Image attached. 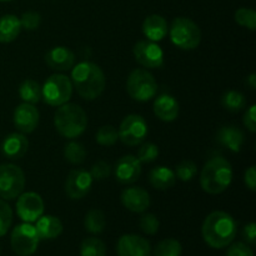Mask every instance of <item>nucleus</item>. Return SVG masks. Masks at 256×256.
I'll return each mask as SVG.
<instances>
[{"mask_svg": "<svg viewBox=\"0 0 256 256\" xmlns=\"http://www.w3.org/2000/svg\"><path fill=\"white\" fill-rule=\"evenodd\" d=\"M236 222L225 212H212L202 222V234L204 242L214 249H224L236 235Z\"/></svg>", "mask_w": 256, "mask_h": 256, "instance_id": "f257e3e1", "label": "nucleus"}, {"mask_svg": "<svg viewBox=\"0 0 256 256\" xmlns=\"http://www.w3.org/2000/svg\"><path fill=\"white\" fill-rule=\"evenodd\" d=\"M70 80L78 94L85 100H94L99 98L106 84L102 68L92 62H82L76 64L72 69Z\"/></svg>", "mask_w": 256, "mask_h": 256, "instance_id": "f03ea898", "label": "nucleus"}, {"mask_svg": "<svg viewBox=\"0 0 256 256\" xmlns=\"http://www.w3.org/2000/svg\"><path fill=\"white\" fill-rule=\"evenodd\" d=\"M232 180V164L222 156L208 160L200 174V185L208 194H220L230 186Z\"/></svg>", "mask_w": 256, "mask_h": 256, "instance_id": "7ed1b4c3", "label": "nucleus"}, {"mask_svg": "<svg viewBox=\"0 0 256 256\" xmlns=\"http://www.w3.org/2000/svg\"><path fill=\"white\" fill-rule=\"evenodd\" d=\"M54 125L62 136L66 139H75L86 129V112L79 105L65 102L58 106L54 115Z\"/></svg>", "mask_w": 256, "mask_h": 256, "instance_id": "20e7f679", "label": "nucleus"}, {"mask_svg": "<svg viewBox=\"0 0 256 256\" xmlns=\"http://www.w3.org/2000/svg\"><path fill=\"white\" fill-rule=\"evenodd\" d=\"M170 39L172 44L182 50H192L202 42V32L196 22L189 18L179 16L172 20L170 26Z\"/></svg>", "mask_w": 256, "mask_h": 256, "instance_id": "39448f33", "label": "nucleus"}, {"mask_svg": "<svg viewBox=\"0 0 256 256\" xmlns=\"http://www.w3.org/2000/svg\"><path fill=\"white\" fill-rule=\"evenodd\" d=\"M126 92L136 102H149L156 95L158 82L146 69H135L128 78Z\"/></svg>", "mask_w": 256, "mask_h": 256, "instance_id": "423d86ee", "label": "nucleus"}, {"mask_svg": "<svg viewBox=\"0 0 256 256\" xmlns=\"http://www.w3.org/2000/svg\"><path fill=\"white\" fill-rule=\"evenodd\" d=\"M72 94V82L70 78L62 74H54L48 78L42 86V98L48 105L60 106L70 100Z\"/></svg>", "mask_w": 256, "mask_h": 256, "instance_id": "0eeeda50", "label": "nucleus"}, {"mask_svg": "<svg viewBox=\"0 0 256 256\" xmlns=\"http://www.w3.org/2000/svg\"><path fill=\"white\" fill-rule=\"evenodd\" d=\"M25 188L24 172L14 164L0 165V198L12 200L19 196Z\"/></svg>", "mask_w": 256, "mask_h": 256, "instance_id": "6e6552de", "label": "nucleus"}, {"mask_svg": "<svg viewBox=\"0 0 256 256\" xmlns=\"http://www.w3.org/2000/svg\"><path fill=\"white\" fill-rule=\"evenodd\" d=\"M39 235L30 222H24L14 228L10 238L12 248L19 256H30L39 246Z\"/></svg>", "mask_w": 256, "mask_h": 256, "instance_id": "1a4fd4ad", "label": "nucleus"}, {"mask_svg": "<svg viewBox=\"0 0 256 256\" xmlns=\"http://www.w3.org/2000/svg\"><path fill=\"white\" fill-rule=\"evenodd\" d=\"M118 134H119V139L122 140V144L128 145V146H136V145L142 144L146 138V122L142 115H128L120 124Z\"/></svg>", "mask_w": 256, "mask_h": 256, "instance_id": "9d476101", "label": "nucleus"}, {"mask_svg": "<svg viewBox=\"0 0 256 256\" xmlns=\"http://www.w3.org/2000/svg\"><path fill=\"white\" fill-rule=\"evenodd\" d=\"M135 60L148 69H156L164 64V52L162 48L152 40H140L134 45Z\"/></svg>", "mask_w": 256, "mask_h": 256, "instance_id": "9b49d317", "label": "nucleus"}, {"mask_svg": "<svg viewBox=\"0 0 256 256\" xmlns=\"http://www.w3.org/2000/svg\"><path fill=\"white\" fill-rule=\"evenodd\" d=\"M18 216L24 222H34L44 214V202L36 192H24L18 196Z\"/></svg>", "mask_w": 256, "mask_h": 256, "instance_id": "f8f14e48", "label": "nucleus"}, {"mask_svg": "<svg viewBox=\"0 0 256 256\" xmlns=\"http://www.w3.org/2000/svg\"><path fill=\"white\" fill-rule=\"evenodd\" d=\"M92 185V178L89 172L82 169H75L70 172L65 182V192L72 200L82 199L90 192Z\"/></svg>", "mask_w": 256, "mask_h": 256, "instance_id": "ddd939ff", "label": "nucleus"}, {"mask_svg": "<svg viewBox=\"0 0 256 256\" xmlns=\"http://www.w3.org/2000/svg\"><path fill=\"white\" fill-rule=\"evenodd\" d=\"M118 255L119 256H150L152 248L149 242L140 235H122L118 242Z\"/></svg>", "mask_w": 256, "mask_h": 256, "instance_id": "4468645a", "label": "nucleus"}, {"mask_svg": "<svg viewBox=\"0 0 256 256\" xmlns=\"http://www.w3.org/2000/svg\"><path fill=\"white\" fill-rule=\"evenodd\" d=\"M14 125L22 134H30L36 129L39 124V110L32 104L22 102L15 109Z\"/></svg>", "mask_w": 256, "mask_h": 256, "instance_id": "2eb2a0df", "label": "nucleus"}, {"mask_svg": "<svg viewBox=\"0 0 256 256\" xmlns=\"http://www.w3.org/2000/svg\"><path fill=\"white\" fill-rule=\"evenodd\" d=\"M142 175V162L134 155H125L115 165V178L122 184L128 185L136 182Z\"/></svg>", "mask_w": 256, "mask_h": 256, "instance_id": "dca6fc26", "label": "nucleus"}, {"mask_svg": "<svg viewBox=\"0 0 256 256\" xmlns=\"http://www.w3.org/2000/svg\"><path fill=\"white\" fill-rule=\"evenodd\" d=\"M122 205L132 212H144L150 206L149 192L139 186H132L122 192Z\"/></svg>", "mask_w": 256, "mask_h": 256, "instance_id": "f3484780", "label": "nucleus"}, {"mask_svg": "<svg viewBox=\"0 0 256 256\" xmlns=\"http://www.w3.org/2000/svg\"><path fill=\"white\" fill-rule=\"evenodd\" d=\"M45 62L52 69L58 72H66L74 66L75 55L65 46H55L46 52Z\"/></svg>", "mask_w": 256, "mask_h": 256, "instance_id": "a211bd4d", "label": "nucleus"}, {"mask_svg": "<svg viewBox=\"0 0 256 256\" xmlns=\"http://www.w3.org/2000/svg\"><path fill=\"white\" fill-rule=\"evenodd\" d=\"M29 148V142L22 132H12L4 139L2 144V154L8 159L16 160L24 156Z\"/></svg>", "mask_w": 256, "mask_h": 256, "instance_id": "6ab92c4d", "label": "nucleus"}, {"mask_svg": "<svg viewBox=\"0 0 256 256\" xmlns=\"http://www.w3.org/2000/svg\"><path fill=\"white\" fill-rule=\"evenodd\" d=\"M244 140V132L235 125H226V126L220 128L216 134V142L234 152H239L242 150Z\"/></svg>", "mask_w": 256, "mask_h": 256, "instance_id": "aec40b11", "label": "nucleus"}, {"mask_svg": "<svg viewBox=\"0 0 256 256\" xmlns=\"http://www.w3.org/2000/svg\"><path fill=\"white\" fill-rule=\"evenodd\" d=\"M142 32L152 42H160L169 32L166 19L158 14L149 15L142 22Z\"/></svg>", "mask_w": 256, "mask_h": 256, "instance_id": "412c9836", "label": "nucleus"}, {"mask_svg": "<svg viewBox=\"0 0 256 256\" xmlns=\"http://www.w3.org/2000/svg\"><path fill=\"white\" fill-rule=\"evenodd\" d=\"M154 112L162 122H174L179 115V102L172 95L162 94L155 99Z\"/></svg>", "mask_w": 256, "mask_h": 256, "instance_id": "4be33fe9", "label": "nucleus"}, {"mask_svg": "<svg viewBox=\"0 0 256 256\" xmlns=\"http://www.w3.org/2000/svg\"><path fill=\"white\" fill-rule=\"evenodd\" d=\"M36 229L38 235L40 239H55L62 232V224L60 219L52 215H42L36 220Z\"/></svg>", "mask_w": 256, "mask_h": 256, "instance_id": "5701e85b", "label": "nucleus"}, {"mask_svg": "<svg viewBox=\"0 0 256 256\" xmlns=\"http://www.w3.org/2000/svg\"><path fill=\"white\" fill-rule=\"evenodd\" d=\"M149 182L155 189L166 190L170 189L176 182L174 170L166 166H156L150 172Z\"/></svg>", "mask_w": 256, "mask_h": 256, "instance_id": "b1692460", "label": "nucleus"}, {"mask_svg": "<svg viewBox=\"0 0 256 256\" xmlns=\"http://www.w3.org/2000/svg\"><path fill=\"white\" fill-rule=\"evenodd\" d=\"M20 19L15 15L8 14L0 18V42H12L22 32Z\"/></svg>", "mask_w": 256, "mask_h": 256, "instance_id": "393cba45", "label": "nucleus"}, {"mask_svg": "<svg viewBox=\"0 0 256 256\" xmlns=\"http://www.w3.org/2000/svg\"><path fill=\"white\" fill-rule=\"evenodd\" d=\"M19 95L22 102L34 105L42 99V86L35 80L26 79L20 84Z\"/></svg>", "mask_w": 256, "mask_h": 256, "instance_id": "a878e982", "label": "nucleus"}, {"mask_svg": "<svg viewBox=\"0 0 256 256\" xmlns=\"http://www.w3.org/2000/svg\"><path fill=\"white\" fill-rule=\"evenodd\" d=\"M105 225H106L105 215L100 210L92 209L85 215L84 226L92 234H102L105 229Z\"/></svg>", "mask_w": 256, "mask_h": 256, "instance_id": "bb28decb", "label": "nucleus"}, {"mask_svg": "<svg viewBox=\"0 0 256 256\" xmlns=\"http://www.w3.org/2000/svg\"><path fill=\"white\" fill-rule=\"evenodd\" d=\"M222 105L232 112H238L242 110L246 105V99L244 95L236 90H229L222 98Z\"/></svg>", "mask_w": 256, "mask_h": 256, "instance_id": "cd10ccee", "label": "nucleus"}, {"mask_svg": "<svg viewBox=\"0 0 256 256\" xmlns=\"http://www.w3.org/2000/svg\"><path fill=\"white\" fill-rule=\"evenodd\" d=\"M82 256H106V246L98 238H86L80 246Z\"/></svg>", "mask_w": 256, "mask_h": 256, "instance_id": "c85d7f7f", "label": "nucleus"}, {"mask_svg": "<svg viewBox=\"0 0 256 256\" xmlns=\"http://www.w3.org/2000/svg\"><path fill=\"white\" fill-rule=\"evenodd\" d=\"M64 158L72 164H82L86 158V150L80 142H70L64 148Z\"/></svg>", "mask_w": 256, "mask_h": 256, "instance_id": "c756f323", "label": "nucleus"}, {"mask_svg": "<svg viewBox=\"0 0 256 256\" xmlns=\"http://www.w3.org/2000/svg\"><path fill=\"white\" fill-rule=\"evenodd\" d=\"M182 248L178 240L165 239L155 246L154 256H180Z\"/></svg>", "mask_w": 256, "mask_h": 256, "instance_id": "7c9ffc66", "label": "nucleus"}, {"mask_svg": "<svg viewBox=\"0 0 256 256\" xmlns=\"http://www.w3.org/2000/svg\"><path fill=\"white\" fill-rule=\"evenodd\" d=\"M95 140L102 146H112L119 140V134L112 125H104L96 132Z\"/></svg>", "mask_w": 256, "mask_h": 256, "instance_id": "2f4dec72", "label": "nucleus"}, {"mask_svg": "<svg viewBox=\"0 0 256 256\" xmlns=\"http://www.w3.org/2000/svg\"><path fill=\"white\" fill-rule=\"evenodd\" d=\"M235 22L250 30L256 29V12L254 9L240 8L235 12Z\"/></svg>", "mask_w": 256, "mask_h": 256, "instance_id": "473e14b6", "label": "nucleus"}, {"mask_svg": "<svg viewBox=\"0 0 256 256\" xmlns=\"http://www.w3.org/2000/svg\"><path fill=\"white\" fill-rule=\"evenodd\" d=\"M175 176L182 182H190L198 174V166L192 160H184L175 169Z\"/></svg>", "mask_w": 256, "mask_h": 256, "instance_id": "72a5a7b5", "label": "nucleus"}, {"mask_svg": "<svg viewBox=\"0 0 256 256\" xmlns=\"http://www.w3.org/2000/svg\"><path fill=\"white\" fill-rule=\"evenodd\" d=\"M12 222V210L9 204L0 200V238L8 232Z\"/></svg>", "mask_w": 256, "mask_h": 256, "instance_id": "f704fd0d", "label": "nucleus"}, {"mask_svg": "<svg viewBox=\"0 0 256 256\" xmlns=\"http://www.w3.org/2000/svg\"><path fill=\"white\" fill-rule=\"evenodd\" d=\"M159 156V148L152 142H145L140 146L139 152H138V159L142 162H154L156 158Z\"/></svg>", "mask_w": 256, "mask_h": 256, "instance_id": "c9c22d12", "label": "nucleus"}, {"mask_svg": "<svg viewBox=\"0 0 256 256\" xmlns=\"http://www.w3.org/2000/svg\"><path fill=\"white\" fill-rule=\"evenodd\" d=\"M159 219H158L154 214L146 212V214H144L140 218V229H142L145 234L155 235L158 232V230H159Z\"/></svg>", "mask_w": 256, "mask_h": 256, "instance_id": "e433bc0d", "label": "nucleus"}, {"mask_svg": "<svg viewBox=\"0 0 256 256\" xmlns=\"http://www.w3.org/2000/svg\"><path fill=\"white\" fill-rule=\"evenodd\" d=\"M40 22H42V16L36 12H26L20 18L22 28L26 30H35L36 28H39Z\"/></svg>", "mask_w": 256, "mask_h": 256, "instance_id": "4c0bfd02", "label": "nucleus"}, {"mask_svg": "<svg viewBox=\"0 0 256 256\" xmlns=\"http://www.w3.org/2000/svg\"><path fill=\"white\" fill-rule=\"evenodd\" d=\"M89 172L92 175V180H104L112 174V166L105 162H98L92 165V170Z\"/></svg>", "mask_w": 256, "mask_h": 256, "instance_id": "58836bf2", "label": "nucleus"}, {"mask_svg": "<svg viewBox=\"0 0 256 256\" xmlns=\"http://www.w3.org/2000/svg\"><path fill=\"white\" fill-rule=\"evenodd\" d=\"M226 256H254V252L244 242H235L229 248Z\"/></svg>", "mask_w": 256, "mask_h": 256, "instance_id": "ea45409f", "label": "nucleus"}, {"mask_svg": "<svg viewBox=\"0 0 256 256\" xmlns=\"http://www.w3.org/2000/svg\"><path fill=\"white\" fill-rule=\"evenodd\" d=\"M242 122L246 126V129L249 132H256V106L255 105H252L249 109L246 110L244 115V119H242Z\"/></svg>", "mask_w": 256, "mask_h": 256, "instance_id": "a19ab883", "label": "nucleus"}, {"mask_svg": "<svg viewBox=\"0 0 256 256\" xmlns=\"http://www.w3.org/2000/svg\"><path fill=\"white\" fill-rule=\"evenodd\" d=\"M244 182H245V185H246V186L249 188L252 192H255L256 190V170H255L254 165H252V166H250L249 169L245 172Z\"/></svg>", "mask_w": 256, "mask_h": 256, "instance_id": "79ce46f5", "label": "nucleus"}, {"mask_svg": "<svg viewBox=\"0 0 256 256\" xmlns=\"http://www.w3.org/2000/svg\"><path fill=\"white\" fill-rule=\"evenodd\" d=\"M244 238L250 244H255L256 242V224L250 222L244 228Z\"/></svg>", "mask_w": 256, "mask_h": 256, "instance_id": "37998d69", "label": "nucleus"}, {"mask_svg": "<svg viewBox=\"0 0 256 256\" xmlns=\"http://www.w3.org/2000/svg\"><path fill=\"white\" fill-rule=\"evenodd\" d=\"M246 84L249 85L250 89H255L256 88V74L252 72V74L249 75V78L246 79Z\"/></svg>", "mask_w": 256, "mask_h": 256, "instance_id": "c03bdc74", "label": "nucleus"}, {"mask_svg": "<svg viewBox=\"0 0 256 256\" xmlns=\"http://www.w3.org/2000/svg\"><path fill=\"white\" fill-rule=\"evenodd\" d=\"M0 2H12V0H0Z\"/></svg>", "mask_w": 256, "mask_h": 256, "instance_id": "a18cd8bd", "label": "nucleus"}]
</instances>
